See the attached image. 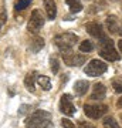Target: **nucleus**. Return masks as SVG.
Returning <instances> with one entry per match:
<instances>
[{"instance_id":"1","label":"nucleus","mask_w":122,"mask_h":128,"mask_svg":"<svg viewBox=\"0 0 122 128\" xmlns=\"http://www.w3.org/2000/svg\"><path fill=\"white\" fill-rule=\"evenodd\" d=\"M26 128H54L51 121V114L47 111H36L26 121Z\"/></svg>"},{"instance_id":"2","label":"nucleus","mask_w":122,"mask_h":128,"mask_svg":"<svg viewBox=\"0 0 122 128\" xmlns=\"http://www.w3.org/2000/svg\"><path fill=\"white\" fill-rule=\"evenodd\" d=\"M100 54L102 58L108 60V61H117L119 60V53H117V50L114 48V41L111 38H101L100 41Z\"/></svg>"},{"instance_id":"3","label":"nucleus","mask_w":122,"mask_h":128,"mask_svg":"<svg viewBox=\"0 0 122 128\" xmlns=\"http://www.w3.org/2000/svg\"><path fill=\"white\" fill-rule=\"evenodd\" d=\"M54 41H55V46L60 48V51L65 53V51L72 50V47L75 46V43L78 41V37L77 34H72V33H63V34L55 36Z\"/></svg>"},{"instance_id":"4","label":"nucleus","mask_w":122,"mask_h":128,"mask_svg":"<svg viewBox=\"0 0 122 128\" xmlns=\"http://www.w3.org/2000/svg\"><path fill=\"white\" fill-rule=\"evenodd\" d=\"M108 70V64L101 61V60H91L90 63L87 64V67L84 68V73L90 77H98L101 74H104Z\"/></svg>"},{"instance_id":"5","label":"nucleus","mask_w":122,"mask_h":128,"mask_svg":"<svg viewBox=\"0 0 122 128\" xmlns=\"http://www.w3.org/2000/svg\"><path fill=\"white\" fill-rule=\"evenodd\" d=\"M108 111V107L104 104H85L84 105V112L87 117L92 120H98Z\"/></svg>"},{"instance_id":"6","label":"nucleus","mask_w":122,"mask_h":128,"mask_svg":"<svg viewBox=\"0 0 122 128\" xmlns=\"http://www.w3.org/2000/svg\"><path fill=\"white\" fill-rule=\"evenodd\" d=\"M44 26V16L41 14L40 10H33L31 16H30V22H28V32L31 33H38L41 27Z\"/></svg>"},{"instance_id":"7","label":"nucleus","mask_w":122,"mask_h":128,"mask_svg":"<svg viewBox=\"0 0 122 128\" xmlns=\"http://www.w3.org/2000/svg\"><path fill=\"white\" fill-rule=\"evenodd\" d=\"M60 111L63 114L71 117V115L75 114V105L72 104V97L70 94H63L61 96V100H60Z\"/></svg>"},{"instance_id":"8","label":"nucleus","mask_w":122,"mask_h":128,"mask_svg":"<svg viewBox=\"0 0 122 128\" xmlns=\"http://www.w3.org/2000/svg\"><path fill=\"white\" fill-rule=\"evenodd\" d=\"M63 58H64V63L67 66H81V64L85 63V57L84 56H80V54H75L72 51H65L63 53Z\"/></svg>"},{"instance_id":"9","label":"nucleus","mask_w":122,"mask_h":128,"mask_svg":"<svg viewBox=\"0 0 122 128\" xmlns=\"http://www.w3.org/2000/svg\"><path fill=\"white\" fill-rule=\"evenodd\" d=\"M85 30L90 33L92 37H95V38H100L101 40V38L105 37V33H104V30H102V26L98 24V23H87Z\"/></svg>"},{"instance_id":"10","label":"nucleus","mask_w":122,"mask_h":128,"mask_svg":"<svg viewBox=\"0 0 122 128\" xmlns=\"http://www.w3.org/2000/svg\"><path fill=\"white\" fill-rule=\"evenodd\" d=\"M105 96H107V87L102 82H97L91 94V100H104Z\"/></svg>"},{"instance_id":"11","label":"nucleus","mask_w":122,"mask_h":128,"mask_svg":"<svg viewBox=\"0 0 122 128\" xmlns=\"http://www.w3.org/2000/svg\"><path fill=\"white\" fill-rule=\"evenodd\" d=\"M44 7L47 12V17L50 20H54L57 16V4L54 0H44Z\"/></svg>"},{"instance_id":"12","label":"nucleus","mask_w":122,"mask_h":128,"mask_svg":"<svg viewBox=\"0 0 122 128\" xmlns=\"http://www.w3.org/2000/svg\"><path fill=\"white\" fill-rule=\"evenodd\" d=\"M88 88H90V82L85 81V80H80L74 84V92L77 96H85Z\"/></svg>"},{"instance_id":"13","label":"nucleus","mask_w":122,"mask_h":128,"mask_svg":"<svg viewBox=\"0 0 122 128\" xmlns=\"http://www.w3.org/2000/svg\"><path fill=\"white\" fill-rule=\"evenodd\" d=\"M36 73L33 71V73H28L27 76H26V78H24V86H26V88H27L30 92H34L36 91V87H34V84H36Z\"/></svg>"},{"instance_id":"14","label":"nucleus","mask_w":122,"mask_h":128,"mask_svg":"<svg viewBox=\"0 0 122 128\" xmlns=\"http://www.w3.org/2000/svg\"><path fill=\"white\" fill-rule=\"evenodd\" d=\"M107 27L111 33H118L119 26H118V18L115 16H108L107 17Z\"/></svg>"},{"instance_id":"15","label":"nucleus","mask_w":122,"mask_h":128,"mask_svg":"<svg viewBox=\"0 0 122 128\" xmlns=\"http://www.w3.org/2000/svg\"><path fill=\"white\" fill-rule=\"evenodd\" d=\"M37 82H38V86H40L44 91H48L51 88V81L47 76H37Z\"/></svg>"},{"instance_id":"16","label":"nucleus","mask_w":122,"mask_h":128,"mask_svg":"<svg viewBox=\"0 0 122 128\" xmlns=\"http://www.w3.org/2000/svg\"><path fill=\"white\" fill-rule=\"evenodd\" d=\"M43 47H44V40H43L41 37H36V38L31 40V43H30V50H31L33 53L40 51Z\"/></svg>"},{"instance_id":"17","label":"nucleus","mask_w":122,"mask_h":128,"mask_svg":"<svg viewBox=\"0 0 122 128\" xmlns=\"http://www.w3.org/2000/svg\"><path fill=\"white\" fill-rule=\"evenodd\" d=\"M67 2L68 7H70V12L71 13H80L82 10V4L80 0H65Z\"/></svg>"},{"instance_id":"18","label":"nucleus","mask_w":122,"mask_h":128,"mask_svg":"<svg viewBox=\"0 0 122 128\" xmlns=\"http://www.w3.org/2000/svg\"><path fill=\"white\" fill-rule=\"evenodd\" d=\"M102 124H104V128H121V125L118 124V121L114 117H107V118H104Z\"/></svg>"},{"instance_id":"19","label":"nucleus","mask_w":122,"mask_h":128,"mask_svg":"<svg viewBox=\"0 0 122 128\" xmlns=\"http://www.w3.org/2000/svg\"><path fill=\"white\" fill-rule=\"evenodd\" d=\"M92 50H94V44L88 40L82 41L81 44H80V51H82V53H90Z\"/></svg>"},{"instance_id":"20","label":"nucleus","mask_w":122,"mask_h":128,"mask_svg":"<svg viewBox=\"0 0 122 128\" xmlns=\"http://www.w3.org/2000/svg\"><path fill=\"white\" fill-rule=\"evenodd\" d=\"M30 3H31V0H18L17 3H16V6H14V9L16 10H24L26 7L30 6Z\"/></svg>"},{"instance_id":"21","label":"nucleus","mask_w":122,"mask_h":128,"mask_svg":"<svg viewBox=\"0 0 122 128\" xmlns=\"http://www.w3.org/2000/svg\"><path fill=\"white\" fill-rule=\"evenodd\" d=\"M112 87H114V90L117 92H122V78L119 77V78H115L112 81Z\"/></svg>"},{"instance_id":"22","label":"nucleus","mask_w":122,"mask_h":128,"mask_svg":"<svg viewBox=\"0 0 122 128\" xmlns=\"http://www.w3.org/2000/svg\"><path fill=\"white\" fill-rule=\"evenodd\" d=\"M50 64H51V71H53V74H57V73H58V70H60L58 60H57V58H51Z\"/></svg>"},{"instance_id":"23","label":"nucleus","mask_w":122,"mask_h":128,"mask_svg":"<svg viewBox=\"0 0 122 128\" xmlns=\"http://www.w3.org/2000/svg\"><path fill=\"white\" fill-rule=\"evenodd\" d=\"M61 125H63V128H77L75 124L72 122V121H70V120H67V118L61 120Z\"/></svg>"},{"instance_id":"24","label":"nucleus","mask_w":122,"mask_h":128,"mask_svg":"<svg viewBox=\"0 0 122 128\" xmlns=\"http://www.w3.org/2000/svg\"><path fill=\"white\" fill-rule=\"evenodd\" d=\"M78 127L80 128H95L92 124L87 122V121H80V122H78Z\"/></svg>"},{"instance_id":"25","label":"nucleus","mask_w":122,"mask_h":128,"mask_svg":"<svg viewBox=\"0 0 122 128\" xmlns=\"http://www.w3.org/2000/svg\"><path fill=\"white\" fill-rule=\"evenodd\" d=\"M28 108H30L28 105H21V107H20V111H18V114H20V115H21V114H26V112L28 111Z\"/></svg>"},{"instance_id":"26","label":"nucleus","mask_w":122,"mask_h":128,"mask_svg":"<svg viewBox=\"0 0 122 128\" xmlns=\"http://www.w3.org/2000/svg\"><path fill=\"white\" fill-rule=\"evenodd\" d=\"M118 48H119V51L122 53V40H119V41H118Z\"/></svg>"},{"instance_id":"27","label":"nucleus","mask_w":122,"mask_h":128,"mask_svg":"<svg viewBox=\"0 0 122 128\" xmlns=\"http://www.w3.org/2000/svg\"><path fill=\"white\" fill-rule=\"evenodd\" d=\"M117 104H118V107H122V97L119 98V100H118V102H117Z\"/></svg>"},{"instance_id":"28","label":"nucleus","mask_w":122,"mask_h":128,"mask_svg":"<svg viewBox=\"0 0 122 128\" xmlns=\"http://www.w3.org/2000/svg\"><path fill=\"white\" fill-rule=\"evenodd\" d=\"M118 33L122 36V23H121V26H119V30H118Z\"/></svg>"},{"instance_id":"29","label":"nucleus","mask_w":122,"mask_h":128,"mask_svg":"<svg viewBox=\"0 0 122 128\" xmlns=\"http://www.w3.org/2000/svg\"><path fill=\"white\" fill-rule=\"evenodd\" d=\"M121 121H122V114H121Z\"/></svg>"}]
</instances>
